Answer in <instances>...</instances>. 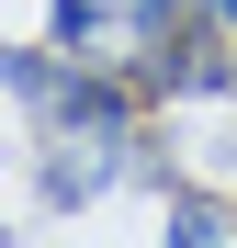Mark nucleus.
<instances>
[{
  "label": "nucleus",
  "instance_id": "1",
  "mask_svg": "<svg viewBox=\"0 0 237 248\" xmlns=\"http://www.w3.org/2000/svg\"><path fill=\"white\" fill-rule=\"evenodd\" d=\"M0 91L34 113V203L46 215H79L147 170V79L136 68L68 57V46H0Z\"/></svg>",
  "mask_w": 237,
  "mask_h": 248
},
{
  "label": "nucleus",
  "instance_id": "3",
  "mask_svg": "<svg viewBox=\"0 0 237 248\" xmlns=\"http://www.w3.org/2000/svg\"><path fill=\"white\" fill-rule=\"evenodd\" d=\"M204 12H215V23H226V46H237V0H204Z\"/></svg>",
  "mask_w": 237,
  "mask_h": 248
},
{
  "label": "nucleus",
  "instance_id": "4",
  "mask_svg": "<svg viewBox=\"0 0 237 248\" xmlns=\"http://www.w3.org/2000/svg\"><path fill=\"white\" fill-rule=\"evenodd\" d=\"M0 248H12V237H0Z\"/></svg>",
  "mask_w": 237,
  "mask_h": 248
},
{
  "label": "nucleus",
  "instance_id": "2",
  "mask_svg": "<svg viewBox=\"0 0 237 248\" xmlns=\"http://www.w3.org/2000/svg\"><path fill=\"white\" fill-rule=\"evenodd\" d=\"M158 248H226V215L204 192H170V215H158Z\"/></svg>",
  "mask_w": 237,
  "mask_h": 248
}]
</instances>
